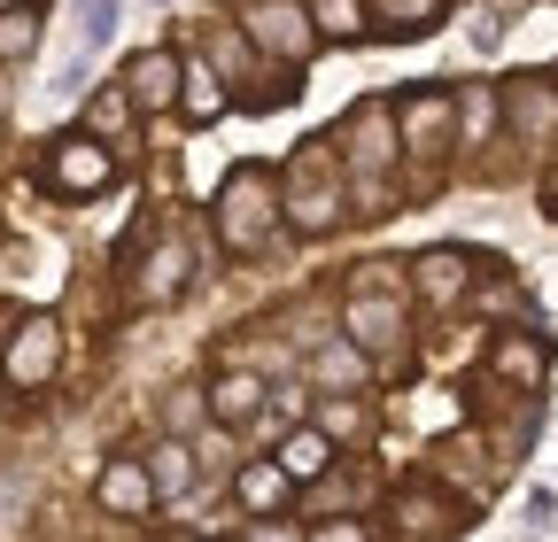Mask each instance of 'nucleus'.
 Wrapping results in <instances>:
<instances>
[{
	"instance_id": "6e6552de",
	"label": "nucleus",
	"mask_w": 558,
	"mask_h": 542,
	"mask_svg": "<svg viewBox=\"0 0 558 542\" xmlns=\"http://www.w3.org/2000/svg\"><path fill=\"white\" fill-rule=\"evenodd\" d=\"M179 71H186V62H179L171 47H148V54L132 62V78H124V86H132V101H140V109L156 116V109H171V101H179Z\"/></svg>"
},
{
	"instance_id": "2eb2a0df",
	"label": "nucleus",
	"mask_w": 558,
	"mask_h": 542,
	"mask_svg": "<svg viewBox=\"0 0 558 542\" xmlns=\"http://www.w3.org/2000/svg\"><path fill=\"white\" fill-rule=\"evenodd\" d=\"M418 287H427L435 303L465 295V256H458V248H435V256H418Z\"/></svg>"
},
{
	"instance_id": "f8f14e48",
	"label": "nucleus",
	"mask_w": 558,
	"mask_h": 542,
	"mask_svg": "<svg viewBox=\"0 0 558 542\" xmlns=\"http://www.w3.org/2000/svg\"><path fill=\"white\" fill-rule=\"evenodd\" d=\"M179 109H186L194 124L226 116V78H218V71H179Z\"/></svg>"
},
{
	"instance_id": "9b49d317",
	"label": "nucleus",
	"mask_w": 558,
	"mask_h": 542,
	"mask_svg": "<svg viewBox=\"0 0 558 542\" xmlns=\"http://www.w3.org/2000/svg\"><path fill=\"white\" fill-rule=\"evenodd\" d=\"M101 504H109V512H148V504H156V489H148V465L117 457V465L101 472Z\"/></svg>"
},
{
	"instance_id": "dca6fc26",
	"label": "nucleus",
	"mask_w": 558,
	"mask_h": 542,
	"mask_svg": "<svg viewBox=\"0 0 558 542\" xmlns=\"http://www.w3.org/2000/svg\"><path fill=\"white\" fill-rule=\"evenodd\" d=\"M288 489H295V481H288L279 465H248V472H241V504H248V512H279V504H288Z\"/></svg>"
},
{
	"instance_id": "a211bd4d",
	"label": "nucleus",
	"mask_w": 558,
	"mask_h": 542,
	"mask_svg": "<svg viewBox=\"0 0 558 542\" xmlns=\"http://www.w3.org/2000/svg\"><path fill=\"white\" fill-rule=\"evenodd\" d=\"M311 32H333V39H357L365 32V0H311Z\"/></svg>"
},
{
	"instance_id": "aec40b11",
	"label": "nucleus",
	"mask_w": 558,
	"mask_h": 542,
	"mask_svg": "<svg viewBox=\"0 0 558 542\" xmlns=\"http://www.w3.org/2000/svg\"><path fill=\"white\" fill-rule=\"evenodd\" d=\"M512 124H520V132H535V140H543V132L558 124V101H550L543 86H520V94H512Z\"/></svg>"
},
{
	"instance_id": "c85d7f7f",
	"label": "nucleus",
	"mask_w": 558,
	"mask_h": 542,
	"mask_svg": "<svg viewBox=\"0 0 558 542\" xmlns=\"http://www.w3.org/2000/svg\"><path fill=\"white\" fill-rule=\"evenodd\" d=\"M311 542H365V527H349V519H333V527H318Z\"/></svg>"
},
{
	"instance_id": "cd10ccee",
	"label": "nucleus",
	"mask_w": 558,
	"mask_h": 542,
	"mask_svg": "<svg viewBox=\"0 0 558 542\" xmlns=\"http://www.w3.org/2000/svg\"><path fill=\"white\" fill-rule=\"evenodd\" d=\"M326 434H357V403H326Z\"/></svg>"
},
{
	"instance_id": "7c9ffc66",
	"label": "nucleus",
	"mask_w": 558,
	"mask_h": 542,
	"mask_svg": "<svg viewBox=\"0 0 558 542\" xmlns=\"http://www.w3.org/2000/svg\"><path fill=\"white\" fill-rule=\"evenodd\" d=\"M543 210H558V163H550V178H543Z\"/></svg>"
},
{
	"instance_id": "0eeeda50",
	"label": "nucleus",
	"mask_w": 558,
	"mask_h": 542,
	"mask_svg": "<svg viewBox=\"0 0 558 542\" xmlns=\"http://www.w3.org/2000/svg\"><path fill=\"white\" fill-rule=\"evenodd\" d=\"M388 124L411 140V156H435V148H442V132L458 124V94H403Z\"/></svg>"
},
{
	"instance_id": "4be33fe9",
	"label": "nucleus",
	"mask_w": 558,
	"mask_h": 542,
	"mask_svg": "<svg viewBox=\"0 0 558 542\" xmlns=\"http://www.w3.org/2000/svg\"><path fill=\"white\" fill-rule=\"evenodd\" d=\"M186 481H194L186 449H179V442H163V449H156V465H148V489H156V496H179Z\"/></svg>"
},
{
	"instance_id": "b1692460",
	"label": "nucleus",
	"mask_w": 558,
	"mask_h": 542,
	"mask_svg": "<svg viewBox=\"0 0 558 542\" xmlns=\"http://www.w3.org/2000/svg\"><path fill=\"white\" fill-rule=\"evenodd\" d=\"M396 512L411 519V534H442V527H450V504H435V496H418V489H403V496H396Z\"/></svg>"
},
{
	"instance_id": "2f4dec72",
	"label": "nucleus",
	"mask_w": 558,
	"mask_h": 542,
	"mask_svg": "<svg viewBox=\"0 0 558 542\" xmlns=\"http://www.w3.org/2000/svg\"><path fill=\"white\" fill-rule=\"evenodd\" d=\"M9 9H24V0H0V16H9Z\"/></svg>"
},
{
	"instance_id": "423d86ee",
	"label": "nucleus",
	"mask_w": 558,
	"mask_h": 542,
	"mask_svg": "<svg viewBox=\"0 0 558 542\" xmlns=\"http://www.w3.org/2000/svg\"><path fill=\"white\" fill-rule=\"evenodd\" d=\"M248 39L264 54H279V62H303L318 32H311V16L295 9V0H248Z\"/></svg>"
},
{
	"instance_id": "412c9836",
	"label": "nucleus",
	"mask_w": 558,
	"mask_h": 542,
	"mask_svg": "<svg viewBox=\"0 0 558 542\" xmlns=\"http://www.w3.org/2000/svg\"><path fill=\"white\" fill-rule=\"evenodd\" d=\"M458 116H465V124H458V132H465V148H481V140H488V124H497V101H488V86H465V94H458Z\"/></svg>"
},
{
	"instance_id": "f3484780",
	"label": "nucleus",
	"mask_w": 558,
	"mask_h": 542,
	"mask_svg": "<svg viewBox=\"0 0 558 542\" xmlns=\"http://www.w3.org/2000/svg\"><path fill=\"white\" fill-rule=\"evenodd\" d=\"M488 365H497L505 380H520V387H535L543 380V342H512V333H505V342L488 349Z\"/></svg>"
},
{
	"instance_id": "6ab92c4d",
	"label": "nucleus",
	"mask_w": 558,
	"mask_h": 542,
	"mask_svg": "<svg viewBox=\"0 0 558 542\" xmlns=\"http://www.w3.org/2000/svg\"><path fill=\"white\" fill-rule=\"evenodd\" d=\"M311 372H318L326 387H365V349H318Z\"/></svg>"
},
{
	"instance_id": "1a4fd4ad",
	"label": "nucleus",
	"mask_w": 558,
	"mask_h": 542,
	"mask_svg": "<svg viewBox=\"0 0 558 542\" xmlns=\"http://www.w3.org/2000/svg\"><path fill=\"white\" fill-rule=\"evenodd\" d=\"M388 156H396V148H388V109H380V101H365L357 116H349V163H357V171L373 178Z\"/></svg>"
},
{
	"instance_id": "4468645a",
	"label": "nucleus",
	"mask_w": 558,
	"mask_h": 542,
	"mask_svg": "<svg viewBox=\"0 0 558 542\" xmlns=\"http://www.w3.org/2000/svg\"><path fill=\"white\" fill-rule=\"evenodd\" d=\"M326 457H333V449H326V434H311V427L279 442V472H288V481H318Z\"/></svg>"
},
{
	"instance_id": "a878e982",
	"label": "nucleus",
	"mask_w": 558,
	"mask_h": 542,
	"mask_svg": "<svg viewBox=\"0 0 558 542\" xmlns=\"http://www.w3.org/2000/svg\"><path fill=\"white\" fill-rule=\"evenodd\" d=\"M380 9L396 16V32H427L435 24V0H380Z\"/></svg>"
},
{
	"instance_id": "7ed1b4c3",
	"label": "nucleus",
	"mask_w": 558,
	"mask_h": 542,
	"mask_svg": "<svg viewBox=\"0 0 558 542\" xmlns=\"http://www.w3.org/2000/svg\"><path fill=\"white\" fill-rule=\"evenodd\" d=\"M62 372V325L54 318H24L9 342H0V380H9L16 395H32V387H47Z\"/></svg>"
},
{
	"instance_id": "20e7f679",
	"label": "nucleus",
	"mask_w": 558,
	"mask_h": 542,
	"mask_svg": "<svg viewBox=\"0 0 558 542\" xmlns=\"http://www.w3.org/2000/svg\"><path fill=\"white\" fill-rule=\"evenodd\" d=\"M109 178H117V156L94 140V132H70V140H54V148H47V186H54V194H70V201L101 194Z\"/></svg>"
},
{
	"instance_id": "f257e3e1",
	"label": "nucleus",
	"mask_w": 558,
	"mask_h": 542,
	"mask_svg": "<svg viewBox=\"0 0 558 542\" xmlns=\"http://www.w3.org/2000/svg\"><path fill=\"white\" fill-rule=\"evenodd\" d=\"M218 241H226L233 256H256V248L271 241V178H264L256 163H241V171L226 178V194H218Z\"/></svg>"
},
{
	"instance_id": "f03ea898",
	"label": "nucleus",
	"mask_w": 558,
	"mask_h": 542,
	"mask_svg": "<svg viewBox=\"0 0 558 542\" xmlns=\"http://www.w3.org/2000/svg\"><path fill=\"white\" fill-rule=\"evenodd\" d=\"M288 218L303 233H326L341 218V178H333V140H311L295 163H288Z\"/></svg>"
},
{
	"instance_id": "ddd939ff",
	"label": "nucleus",
	"mask_w": 558,
	"mask_h": 542,
	"mask_svg": "<svg viewBox=\"0 0 558 542\" xmlns=\"http://www.w3.org/2000/svg\"><path fill=\"white\" fill-rule=\"evenodd\" d=\"M186 271H194V248H186V241H163V248H156V280H140V295H148V303H171V295L186 287Z\"/></svg>"
},
{
	"instance_id": "9d476101",
	"label": "nucleus",
	"mask_w": 558,
	"mask_h": 542,
	"mask_svg": "<svg viewBox=\"0 0 558 542\" xmlns=\"http://www.w3.org/2000/svg\"><path fill=\"white\" fill-rule=\"evenodd\" d=\"M256 403H264V380H256V372H226L218 387H209V419H218V427H241V419H256Z\"/></svg>"
},
{
	"instance_id": "473e14b6",
	"label": "nucleus",
	"mask_w": 558,
	"mask_h": 542,
	"mask_svg": "<svg viewBox=\"0 0 558 542\" xmlns=\"http://www.w3.org/2000/svg\"><path fill=\"white\" fill-rule=\"evenodd\" d=\"M0 109H9V86H0Z\"/></svg>"
},
{
	"instance_id": "c756f323",
	"label": "nucleus",
	"mask_w": 558,
	"mask_h": 542,
	"mask_svg": "<svg viewBox=\"0 0 558 542\" xmlns=\"http://www.w3.org/2000/svg\"><path fill=\"white\" fill-rule=\"evenodd\" d=\"M248 542H303V534H295V527H271V519H264V527H256Z\"/></svg>"
},
{
	"instance_id": "393cba45",
	"label": "nucleus",
	"mask_w": 558,
	"mask_h": 542,
	"mask_svg": "<svg viewBox=\"0 0 558 542\" xmlns=\"http://www.w3.org/2000/svg\"><path fill=\"white\" fill-rule=\"evenodd\" d=\"M32 39H39L32 9H9V16H0V62H16V54H32Z\"/></svg>"
},
{
	"instance_id": "39448f33",
	"label": "nucleus",
	"mask_w": 558,
	"mask_h": 542,
	"mask_svg": "<svg viewBox=\"0 0 558 542\" xmlns=\"http://www.w3.org/2000/svg\"><path fill=\"white\" fill-rule=\"evenodd\" d=\"M349 349H365V357L403 349V303L380 287H349Z\"/></svg>"
},
{
	"instance_id": "bb28decb",
	"label": "nucleus",
	"mask_w": 558,
	"mask_h": 542,
	"mask_svg": "<svg viewBox=\"0 0 558 542\" xmlns=\"http://www.w3.org/2000/svg\"><path fill=\"white\" fill-rule=\"evenodd\" d=\"M124 116H132V94H101V101H94V124H101V132H124Z\"/></svg>"
},
{
	"instance_id": "5701e85b",
	"label": "nucleus",
	"mask_w": 558,
	"mask_h": 542,
	"mask_svg": "<svg viewBox=\"0 0 558 542\" xmlns=\"http://www.w3.org/2000/svg\"><path fill=\"white\" fill-rule=\"evenodd\" d=\"M109 32H117V0H86V9H78V47H70V54L109 47Z\"/></svg>"
}]
</instances>
